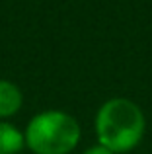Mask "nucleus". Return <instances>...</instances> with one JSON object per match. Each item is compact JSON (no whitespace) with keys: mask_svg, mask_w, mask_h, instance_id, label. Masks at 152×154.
Segmentation results:
<instances>
[{"mask_svg":"<svg viewBox=\"0 0 152 154\" xmlns=\"http://www.w3.org/2000/svg\"><path fill=\"white\" fill-rule=\"evenodd\" d=\"M146 121L141 107L125 98H113L99 107L96 115V133L102 146L113 154L129 152L141 143Z\"/></svg>","mask_w":152,"mask_h":154,"instance_id":"obj_1","label":"nucleus"},{"mask_svg":"<svg viewBox=\"0 0 152 154\" xmlns=\"http://www.w3.org/2000/svg\"><path fill=\"white\" fill-rule=\"evenodd\" d=\"M26 144L35 154H68L80 140V125L65 111H43L29 121Z\"/></svg>","mask_w":152,"mask_h":154,"instance_id":"obj_2","label":"nucleus"},{"mask_svg":"<svg viewBox=\"0 0 152 154\" xmlns=\"http://www.w3.org/2000/svg\"><path fill=\"white\" fill-rule=\"evenodd\" d=\"M22 107V92L16 84L0 80V117H10Z\"/></svg>","mask_w":152,"mask_h":154,"instance_id":"obj_3","label":"nucleus"},{"mask_svg":"<svg viewBox=\"0 0 152 154\" xmlns=\"http://www.w3.org/2000/svg\"><path fill=\"white\" fill-rule=\"evenodd\" d=\"M26 146V137L10 123L0 121V154H18Z\"/></svg>","mask_w":152,"mask_h":154,"instance_id":"obj_4","label":"nucleus"},{"mask_svg":"<svg viewBox=\"0 0 152 154\" xmlns=\"http://www.w3.org/2000/svg\"><path fill=\"white\" fill-rule=\"evenodd\" d=\"M84 154H113L111 150H107L105 146H102V144H96V146H90Z\"/></svg>","mask_w":152,"mask_h":154,"instance_id":"obj_5","label":"nucleus"}]
</instances>
